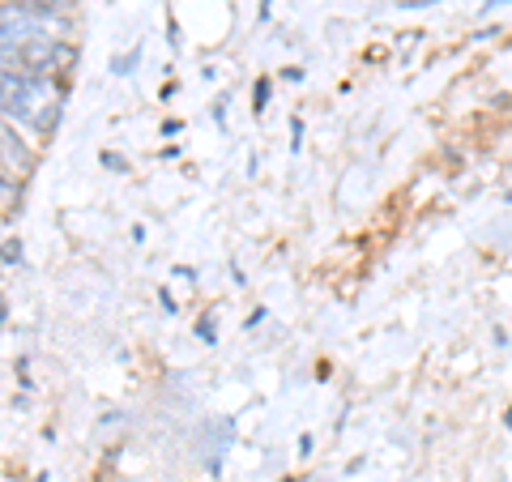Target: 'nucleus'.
Wrapping results in <instances>:
<instances>
[{
    "label": "nucleus",
    "mask_w": 512,
    "mask_h": 482,
    "mask_svg": "<svg viewBox=\"0 0 512 482\" xmlns=\"http://www.w3.org/2000/svg\"><path fill=\"white\" fill-rule=\"evenodd\" d=\"M52 103V86L43 77H13L0 73V111L18 120H43V107Z\"/></svg>",
    "instance_id": "obj_1"
},
{
    "label": "nucleus",
    "mask_w": 512,
    "mask_h": 482,
    "mask_svg": "<svg viewBox=\"0 0 512 482\" xmlns=\"http://www.w3.org/2000/svg\"><path fill=\"white\" fill-rule=\"evenodd\" d=\"M0 154H5L9 163H18V167H26V163H30V154L22 150V141H13L5 124H0Z\"/></svg>",
    "instance_id": "obj_2"
},
{
    "label": "nucleus",
    "mask_w": 512,
    "mask_h": 482,
    "mask_svg": "<svg viewBox=\"0 0 512 482\" xmlns=\"http://www.w3.org/2000/svg\"><path fill=\"white\" fill-rule=\"evenodd\" d=\"M73 0H30V9H39V13H52V9H69Z\"/></svg>",
    "instance_id": "obj_3"
}]
</instances>
